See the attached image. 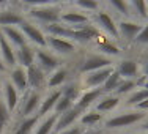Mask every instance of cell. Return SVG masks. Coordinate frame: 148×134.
Returning <instances> with one entry per match:
<instances>
[{
	"instance_id": "obj_43",
	"label": "cell",
	"mask_w": 148,
	"mask_h": 134,
	"mask_svg": "<svg viewBox=\"0 0 148 134\" xmlns=\"http://www.w3.org/2000/svg\"><path fill=\"white\" fill-rule=\"evenodd\" d=\"M142 128H143V129H145V131L148 133V122H147V123H145V125H143V126H142Z\"/></svg>"
},
{
	"instance_id": "obj_5",
	"label": "cell",
	"mask_w": 148,
	"mask_h": 134,
	"mask_svg": "<svg viewBox=\"0 0 148 134\" xmlns=\"http://www.w3.org/2000/svg\"><path fill=\"white\" fill-rule=\"evenodd\" d=\"M19 29L22 30V33L25 35L27 41H30L32 44L38 46V47H47V36L44 35L43 29L36 25L33 22H29V21H24L19 25Z\"/></svg>"
},
{
	"instance_id": "obj_10",
	"label": "cell",
	"mask_w": 148,
	"mask_h": 134,
	"mask_svg": "<svg viewBox=\"0 0 148 134\" xmlns=\"http://www.w3.org/2000/svg\"><path fill=\"white\" fill-rule=\"evenodd\" d=\"M114 71H115L114 66H109V68H103V69H98V71L88 73V74H84V85L90 87V90L91 89H103L106 80L109 79V76Z\"/></svg>"
},
{
	"instance_id": "obj_39",
	"label": "cell",
	"mask_w": 148,
	"mask_h": 134,
	"mask_svg": "<svg viewBox=\"0 0 148 134\" xmlns=\"http://www.w3.org/2000/svg\"><path fill=\"white\" fill-rule=\"evenodd\" d=\"M136 111L147 112V111H148V100H145L143 103H140V104H137V106H136Z\"/></svg>"
},
{
	"instance_id": "obj_21",
	"label": "cell",
	"mask_w": 148,
	"mask_h": 134,
	"mask_svg": "<svg viewBox=\"0 0 148 134\" xmlns=\"http://www.w3.org/2000/svg\"><path fill=\"white\" fill-rule=\"evenodd\" d=\"M2 98H3V101H5L6 107L10 109V112H13L17 106H19V91L16 90V87L13 85L10 80H5V84H3Z\"/></svg>"
},
{
	"instance_id": "obj_29",
	"label": "cell",
	"mask_w": 148,
	"mask_h": 134,
	"mask_svg": "<svg viewBox=\"0 0 148 134\" xmlns=\"http://www.w3.org/2000/svg\"><path fill=\"white\" fill-rule=\"evenodd\" d=\"M145 100H148V89L142 87V89L134 90L132 93H129L128 100H126V104L128 106H137L140 103H143Z\"/></svg>"
},
{
	"instance_id": "obj_37",
	"label": "cell",
	"mask_w": 148,
	"mask_h": 134,
	"mask_svg": "<svg viewBox=\"0 0 148 134\" xmlns=\"http://www.w3.org/2000/svg\"><path fill=\"white\" fill-rule=\"evenodd\" d=\"M10 118H11V112H10V109L6 107L3 98L0 96V126L5 128V125L10 122Z\"/></svg>"
},
{
	"instance_id": "obj_14",
	"label": "cell",
	"mask_w": 148,
	"mask_h": 134,
	"mask_svg": "<svg viewBox=\"0 0 148 134\" xmlns=\"http://www.w3.org/2000/svg\"><path fill=\"white\" fill-rule=\"evenodd\" d=\"M35 60H36V51L30 44L16 49V65L17 66L27 69L35 65Z\"/></svg>"
},
{
	"instance_id": "obj_36",
	"label": "cell",
	"mask_w": 148,
	"mask_h": 134,
	"mask_svg": "<svg viewBox=\"0 0 148 134\" xmlns=\"http://www.w3.org/2000/svg\"><path fill=\"white\" fill-rule=\"evenodd\" d=\"M73 107H74V103H73V101H69L68 98L62 96V98L57 101L55 107H54V114H55V115H62V114H65L66 111H69V109H73Z\"/></svg>"
},
{
	"instance_id": "obj_15",
	"label": "cell",
	"mask_w": 148,
	"mask_h": 134,
	"mask_svg": "<svg viewBox=\"0 0 148 134\" xmlns=\"http://www.w3.org/2000/svg\"><path fill=\"white\" fill-rule=\"evenodd\" d=\"M0 58H2V62L5 63L6 66H8V69L17 66L16 65V49L13 47L11 43L2 35V32H0Z\"/></svg>"
},
{
	"instance_id": "obj_1",
	"label": "cell",
	"mask_w": 148,
	"mask_h": 134,
	"mask_svg": "<svg viewBox=\"0 0 148 134\" xmlns=\"http://www.w3.org/2000/svg\"><path fill=\"white\" fill-rule=\"evenodd\" d=\"M27 16L30 19L36 21V22L43 24L46 27V25H51V24L60 22L62 10L55 3H52V5H43V6H32L27 11Z\"/></svg>"
},
{
	"instance_id": "obj_38",
	"label": "cell",
	"mask_w": 148,
	"mask_h": 134,
	"mask_svg": "<svg viewBox=\"0 0 148 134\" xmlns=\"http://www.w3.org/2000/svg\"><path fill=\"white\" fill-rule=\"evenodd\" d=\"M134 43H136V44H143V46H148V22L143 24L142 30H140V32H139V35L136 36Z\"/></svg>"
},
{
	"instance_id": "obj_47",
	"label": "cell",
	"mask_w": 148,
	"mask_h": 134,
	"mask_svg": "<svg viewBox=\"0 0 148 134\" xmlns=\"http://www.w3.org/2000/svg\"><path fill=\"white\" fill-rule=\"evenodd\" d=\"M147 134H148V133H147Z\"/></svg>"
},
{
	"instance_id": "obj_3",
	"label": "cell",
	"mask_w": 148,
	"mask_h": 134,
	"mask_svg": "<svg viewBox=\"0 0 148 134\" xmlns=\"http://www.w3.org/2000/svg\"><path fill=\"white\" fill-rule=\"evenodd\" d=\"M109 66H112V58L106 57L103 54H93V55H87V57L80 62L77 71H79L80 74H88V73L98 71V69L109 68Z\"/></svg>"
},
{
	"instance_id": "obj_23",
	"label": "cell",
	"mask_w": 148,
	"mask_h": 134,
	"mask_svg": "<svg viewBox=\"0 0 148 134\" xmlns=\"http://www.w3.org/2000/svg\"><path fill=\"white\" fill-rule=\"evenodd\" d=\"M68 76L69 73L66 68H58L57 71L51 73L47 76V87L51 90H57V87H63L68 80Z\"/></svg>"
},
{
	"instance_id": "obj_32",
	"label": "cell",
	"mask_w": 148,
	"mask_h": 134,
	"mask_svg": "<svg viewBox=\"0 0 148 134\" xmlns=\"http://www.w3.org/2000/svg\"><path fill=\"white\" fill-rule=\"evenodd\" d=\"M109 6L121 16H131L129 2H125V0H109Z\"/></svg>"
},
{
	"instance_id": "obj_6",
	"label": "cell",
	"mask_w": 148,
	"mask_h": 134,
	"mask_svg": "<svg viewBox=\"0 0 148 134\" xmlns=\"http://www.w3.org/2000/svg\"><path fill=\"white\" fill-rule=\"evenodd\" d=\"M35 65L38 66L40 69H43L44 73H54L57 71L58 68H62V62L57 55H54L52 52H47L44 49H40L36 51V60H35Z\"/></svg>"
},
{
	"instance_id": "obj_40",
	"label": "cell",
	"mask_w": 148,
	"mask_h": 134,
	"mask_svg": "<svg viewBox=\"0 0 148 134\" xmlns=\"http://www.w3.org/2000/svg\"><path fill=\"white\" fill-rule=\"evenodd\" d=\"M3 73H8V66H6L5 63L2 62V58H0V74H3Z\"/></svg>"
},
{
	"instance_id": "obj_30",
	"label": "cell",
	"mask_w": 148,
	"mask_h": 134,
	"mask_svg": "<svg viewBox=\"0 0 148 134\" xmlns=\"http://www.w3.org/2000/svg\"><path fill=\"white\" fill-rule=\"evenodd\" d=\"M137 80H132V79H123L121 82H120V85L117 87V90L114 91L112 95H115V96H121V95H126V93H132L134 90H137Z\"/></svg>"
},
{
	"instance_id": "obj_7",
	"label": "cell",
	"mask_w": 148,
	"mask_h": 134,
	"mask_svg": "<svg viewBox=\"0 0 148 134\" xmlns=\"http://www.w3.org/2000/svg\"><path fill=\"white\" fill-rule=\"evenodd\" d=\"M47 47L52 51L54 55H62V57H68L76 52V43L65 38H57V36H47Z\"/></svg>"
},
{
	"instance_id": "obj_34",
	"label": "cell",
	"mask_w": 148,
	"mask_h": 134,
	"mask_svg": "<svg viewBox=\"0 0 148 134\" xmlns=\"http://www.w3.org/2000/svg\"><path fill=\"white\" fill-rule=\"evenodd\" d=\"M74 5L77 6V10H80V11L84 13H98L99 11V3L96 2V0H77Z\"/></svg>"
},
{
	"instance_id": "obj_13",
	"label": "cell",
	"mask_w": 148,
	"mask_h": 134,
	"mask_svg": "<svg viewBox=\"0 0 148 134\" xmlns=\"http://www.w3.org/2000/svg\"><path fill=\"white\" fill-rule=\"evenodd\" d=\"M27 71V80H29V87L33 89V91L43 90L44 87H47V76L43 69H40L36 65L30 66L25 69Z\"/></svg>"
},
{
	"instance_id": "obj_8",
	"label": "cell",
	"mask_w": 148,
	"mask_h": 134,
	"mask_svg": "<svg viewBox=\"0 0 148 134\" xmlns=\"http://www.w3.org/2000/svg\"><path fill=\"white\" fill-rule=\"evenodd\" d=\"M117 25H118L120 38H123L125 41H134L136 36L139 35V32L142 30L143 24L140 21H134V19H129V17H125V19L118 21Z\"/></svg>"
},
{
	"instance_id": "obj_35",
	"label": "cell",
	"mask_w": 148,
	"mask_h": 134,
	"mask_svg": "<svg viewBox=\"0 0 148 134\" xmlns=\"http://www.w3.org/2000/svg\"><path fill=\"white\" fill-rule=\"evenodd\" d=\"M98 49L103 52V55H106V57H109V58L120 55V49L115 44H112L110 41H103V43H98Z\"/></svg>"
},
{
	"instance_id": "obj_22",
	"label": "cell",
	"mask_w": 148,
	"mask_h": 134,
	"mask_svg": "<svg viewBox=\"0 0 148 134\" xmlns=\"http://www.w3.org/2000/svg\"><path fill=\"white\" fill-rule=\"evenodd\" d=\"M62 98V91L60 89L57 90H51L47 93V96L41 101V106H40V111H38V117H46L47 114L54 112V107L57 104V101Z\"/></svg>"
},
{
	"instance_id": "obj_25",
	"label": "cell",
	"mask_w": 148,
	"mask_h": 134,
	"mask_svg": "<svg viewBox=\"0 0 148 134\" xmlns=\"http://www.w3.org/2000/svg\"><path fill=\"white\" fill-rule=\"evenodd\" d=\"M129 8H131V16L137 17V21L142 19L148 22V5L143 0H131Z\"/></svg>"
},
{
	"instance_id": "obj_27",
	"label": "cell",
	"mask_w": 148,
	"mask_h": 134,
	"mask_svg": "<svg viewBox=\"0 0 148 134\" xmlns=\"http://www.w3.org/2000/svg\"><path fill=\"white\" fill-rule=\"evenodd\" d=\"M60 91H62V96H65V98H68L69 101H77L80 98V87L77 85V84H74V82H68V84H65V85L60 89Z\"/></svg>"
},
{
	"instance_id": "obj_17",
	"label": "cell",
	"mask_w": 148,
	"mask_h": 134,
	"mask_svg": "<svg viewBox=\"0 0 148 134\" xmlns=\"http://www.w3.org/2000/svg\"><path fill=\"white\" fill-rule=\"evenodd\" d=\"M24 14L13 8H3L0 10V29L2 27H19L24 22Z\"/></svg>"
},
{
	"instance_id": "obj_20",
	"label": "cell",
	"mask_w": 148,
	"mask_h": 134,
	"mask_svg": "<svg viewBox=\"0 0 148 134\" xmlns=\"http://www.w3.org/2000/svg\"><path fill=\"white\" fill-rule=\"evenodd\" d=\"M115 71L121 76V79H132L136 80L137 74H139V63L136 60L125 58L118 63V66L115 68Z\"/></svg>"
},
{
	"instance_id": "obj_45",
	"label": "cell",
	"mask_w": 148,
	"mask_h": 134,
	"mask_svg": "<svg viewBox=\"0 0 148 134\" xmlns=\"http://www.w3.org/2000/svg\"><path fill=\"white\" fill-rule=\"evenodd\" d=\"M0 134H3V128H2V126H0Z\"/></svg>"
},
{
	"instance_id": "obj_26",
	"label": "cell",
	"mask_w": 148,
	"mask_h": 134,
	"mask_svg": "<svg viewBox=\"0 0 148 134\" xmlns=\"http://www.w3.org/2000/svg\"><path fill=\"white\" fill-rule=\"evenodd\" d=\"M38 120L40 117L38 115H33V117H27V118H22L19 122V125L16 126L14 129V134H30L33 131V128L38 125Z\"/></svg>"
},
{
	"instance_id": "obj_28",
	"label": "cell",
	"mask_w": 148,
	"mask_h": 134,
	"mask_svg": "<svg viewBox=\"0 0 148 134\" xmlns=\"http://www.w3.org/2000/svg\"><path fill=\"white\" fill-rule=\"evenodd\" d=\"M57 118H58V115H55V114L46 117L43 120V123H40V126L36 128V131H35L33 134H51L52 131H54V128H55Z\"/></svg>"
},
{
	"instance_id": "obj_18",
	"label": "cell",
	"mask_w": 148,
	"mask_h": 134,
	"mask_svg": "<svg viewBox=\"0 0 148 134\" xmlns=\"http://www.w3.org/2000/svg\"><path fill=\"white\" fill-rule=\"evenodd\" d=\"M0 32H2V35L6 38V40L11 43L13 47H22V46H27V38L25 35L22 33V30L19 29V27H2L0 29Z\"/></svg>"
},
{
	"instance_id": "obj_11",
	"label": "cell",
	"mask_w": 148,
	"mask_h": 134,
	"mask_svg": "<svg viewBox=\"0 0 148 134\" xmlns=\"http://www.w3.org/2000/svg\"><path fill=\"white\" fill-rule=\"evenodd\" d=\"M80 117H82V111L74 106L73 109L66 111L65 114L58 115L57 123H55V128H54V133L57 134V133H62V131H66V129L73 128L71 125H74V123H76Z\"/></svg>"
},
{
	"instance_id": "obj_33",
	"label": "cell",
	"mask_w": 148,
	"mask_h": 134,
	"mask_svg": "<svg viewBox=\"0 0 148 134\" xmlns=\"http://www.w3.org/2000/svg\"><path fill=\"white\" fill-rule=\"evenodd\" d=\"M79 122L82 123L84 126H95L96 123L103 122V114H99V112H96V111L85 112V114H82V117L79 118Z\"/></svg>"
},
{
	"instance_id": "obj_42",
	"label": "cell",
	"mask_w": 148,
	"mask_h": 134,
	"mask_svg": "<svg viewBox=\"0 0 148 134\" xmlns=\"http://www.w3.org/2000/svg\"><path fill=\"white\" fill-rule=\"evenodd\" d=\"M88 134H107L106 131H93V133H88Z\"/></svg>"
},
{
	"instance_id": "obj_46",
	"label": "cell",
	"mask_w": 148,
	"mask_h": 134,
	"mask_svg": "<svg viewBox=\"0 0 148 134\" xmlns=\"http://www.w3.org/2000/svg\"><path fill=\"white\" fill-rule=\"evenodd\" d=\"M145 89H148V80H147V82H145Z\"/></svg>"
},
{
	"instance_id": "obj_12",
	"label": "cell",
	"mask_w": 148,
	"mask_h": 134,
	"mask_svg": "<svg viewBox=\"0 0 148 134\" xmlns=\"http://www.w3.org/2000/svg\"><path fill=\"white\" fill-rule=\"evenodd\" d=\"M60 22L74 29V27H80V25H85V24H90V17L84 11H80V10H68V11H62Z\"/></svg>"
},
{
	"instance_id": "obj_44",
	"label": "cell",
	"mask_w": 148,
	"mask_h": 134,
	"mask_svg": "<svg viewBox=\"0 0 148 134\" xmlns=\"http://www.w3.org/2000/svg\"><path fill=\"white\" fill-rule=\"evenodd\" d=\"M2 90H3V84H2V80H0V96H2Z\"/></svg>"
},
{
	"instance_id": "obj_19",
	"label": "cell",
	"mask_w": 148,
	"mask_h": 134,
	"mask_svg": "<svg viewBox=\"0 0 148 134\" xmlns=\"http://www.w3.org/2000/svg\"><path fill=\"white\" fill-rule=\"evenodd\" d=\"M103 96H104L103 89H91V90L88 89L87 91H84V93L80 95V98L76 103V107L80 109V111H85L87 107H90V106H93L96 101H99Z\"/></svg>"
},
{
	"instance_id": "obj_4",
	"label": "cell",
	"mask_w": 148,
	"mask_h": 134,
	"mask_svg": "<svg viewBox=\"0 0 148 134\" xmlns=\"http://www.w3.org/2000/svg\"><path fill=\"white\" fill-rule=\"evenodd\" d=\"M95 27L98 30H103L112 40H120V33H118V25L115 22V19L109 14V11H98L95 13Z\"/></svg>"
},
{
	"instance_id": "obj_2",
	"label": "cell",
	"mask_w": 148,
	"mask_h": 134,
	"mask_svg": "<svg viewBox=\"0 0 148 134\" xmlns=\"http://www.w3.org/2000/svg\"><path fill=\"white\" fill-rule=\"evenodd\" d=\"M145 118V112L140 111H132V112H121V114L115 115L112 118H107L104 122L107 129H121V128H128L132 126L136 123L142 122Z\"/></svg>"
},
{
	"instance_id": "obj_24",
	"label": "cell",
	"mask_w": 148,
	"mask_h": 134,
	"mask_svg": "<svg viewBox=\"0 0 148 134\" xmlns=\"http://www.w3.org/2000/svg\"><path fill=\"white\" fill-rule=\"evenodd\" d=\"M120 104V98L115 96V95H104L96 104H95V109L99 114H104V112H112L115 107H118Z\"/></svg>"
},
{
	"instance_id": "obj_9",
	"label": "cell",
	"mask_w": 148,
	"mask_h": 134,
	"mask_svg": "<svg viewBox=\"0 0 148 134\" xmlns=\"http://www.w3.org/2000/svg\"><path fill=\"white\" fill-rule=\"evenodd\" d=\"M41 96L38 91H27L25 96H24L22 106H21V111L19 114L22 115V118L27 117H33V115H38V111H40V106H41Z\"/></svg>"
},
{
	"instance_id": "obj_16",
	"label": "cell",
	"mask_w": 148,
	"mask_h": 134,
	"mask_svg": "<svg viewBox=\"0 0 148 134\" xmlns=\"http://www.w3.org/2000/svg\"><path fill=\"white\" fill-rule=\"evenodd\" d=\"M10 82L16 87L17 91L27 93L29 91V80H27V71L21 66H14L10 69Z\"/></svg>"
},
{
	"instance_id": "obj_41",
	"label": "cell",
	"mask_w": 148,
	"mask_h": 134,
	"mask_svg": "<svg viewBox=\"0 0 148 134\" xmlns=\"http://www.w3.org/2000/svg\"><path fill=\"white\" fill-rule=\"evenodd\" d=\"M142 73H143V76L145 77H148V62L143 65V69H142Z\"/></svg>"
},
{
	"instance_id": "obj_31",
	"label": "cell",
	"mask_w": 148,
	"mask_h": 134,
	"mask_svg": "<svg viewBox=\"0 0 148 134\" xmlns=\"http://www.w3.org/2000/svg\"><path fill=\"white\" fill-rule=\"evenodd\" d=\"M121 76L118 74L117 71H114L110 76H109V79L106 80V84L103 85V91L104 95H112L115 90H117V87L120 85V82H121Z\"/></svg>"
}]
</instances>
